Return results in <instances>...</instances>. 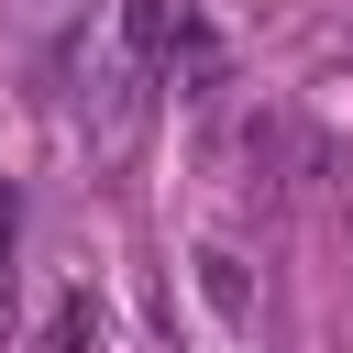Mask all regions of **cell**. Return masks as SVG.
<instances>
[{
	"mask_svg": "<svg viewBox=\"0 0 353 353\" xmlns=\"http://www.w3.org/2000/svg\"><path fill=\"white\" fill-rule=\"evenodd\" d=\"M188 44H199L188 0H121V55H132V66H176Z\"/></svg>",
	"mask_w": 353,
	"mask_h": 353,
	"instance_id": "1",
	"label": "cell"
},
{
	"mask_svg": "<svg viewBox=\"0 0 353 353\" xmlns=\"http://www.w3.org/2000/svg\"><path fill=\"white\" fill-rule=\"evenodd\" d=\"M88 342H99V298L66 287V309H55V353H88Z\"/></svg>",
	"mask_w": 353,
	"mask_h": 353,
	"instance_id": "3",
	"label": "cell"
},
{
	"mask_svg": "<svg viewBox=\"0 0 353 353\" xmlns=\"http://www.w3.org/2000/svg\"><path fill=\"white\" fill-rule=\"evenodd\" d=\"M199 298H210L221 320H254V276H243L232 243H199Z\"/></svg>",
	"mask_w": 353,
	"mask_h": 353,
	"instance_id": "2",
	"label": "cell"
}]
</instances>
